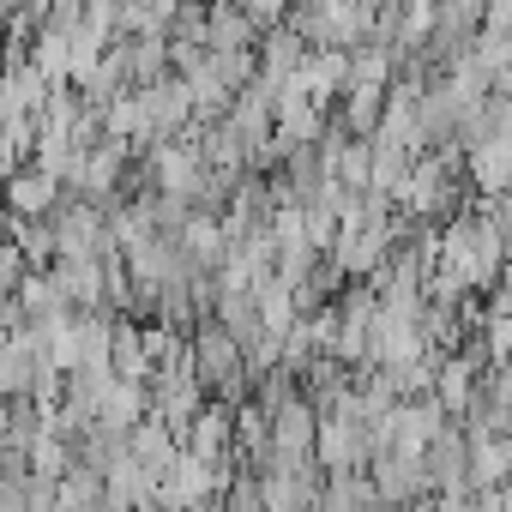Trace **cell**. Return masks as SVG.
Returning <instances> with one entry per match:
<instances>
[{"label":"cell","instance_id":"obj_3","mask_svg":"<svg viewBox=\"0 0 512 512\" xmlns=\"http://www.w3.org/2000/svg\"><path fill=\"white\" fill-rule=\"evenodd\" d=\"M61 193H67V187H61L43 163H31V157H19L7 175H0V205H7L13 217H43Z\"/></svg>","mask_w":512,"mask_h":512},{"label":"cell","instance_id":"obj_2","mask_svg":"<svg viewBox=\"0 0 512 512\" xmlns=\"http://www.w3.org/2000/svg\"><path fill=\"white\" fill-rule=\"evenodd\" d=\"M133 103H139V121H145V139H175L187 121H193V97H187V85L169 73V79H157V85H139L133 91Z\"/></svg>","mask_w":512,"mask_h":512},{"label":"cell","instance_id":"obj_7","mask_svg":"<svg viewBox=\"0 0 512 512\" xmlns=\"http://www.w3.org/2000/svg\"><path fill=\"white\" fill-rule=\"evenodd\" d=\"M241 13H247L253 25H260V31H266V25H278V19L290 13V0H241Z\"/></svg>","mask_w":512,"mask_h":512},{"label":"cell","instance_id":"obj_1","mask_svg":"<svg viewBox=\"0 0 512 512\" xmlns=\"http://www.w3.org/2000/svg\"><path fill=\"white\" fill-rule=\"evenodd\" d=\"M187 368H193V380L205 386V398H223V404L247 398L241 344H235L211 314H205V320H193V332H187Z\"/></svg>","mask_w":512,"mask_h":512},{"label":"cell","instance_id":"obj_5","mask_svg":"<svg viewBox=\"0 0 512 512\" xmlns=\"http://www.w3.org/2000/svg\"><path fill=\"white\" fill-rule=\"evenodd\" d=\"M260 25L241 13V0H205V49H253Z\"/></svg>","mask_w":512,"mask_h":512},{"label":"cell","instance_id":"obj_6","mask_svg":"<svg viewBox=\"0 0 512 512\" xmlns=\"http://www.w3.org/2000/svg\"><path fill=\"white\" fill-rule=\"evenodd\" d=\"M7 241L19 247V260H25V266H49V260H55V235H49V217H13Z\"/></svg>","mask_w":512,"mask_h":512},{"label":"cell","instance_id":"obj_4","mask_svg":"<svg viewBox=\"0 0 512 512\" xmlns=\"http://www.w3.org/2000/svg\"><path fill=\"white\" fill-rule=\"evenodd\" d=\"M151 494H157V470L139 464L133 452H121L103 470V506H151Z\"/></svg>","mask_w":512,"mask_h":512}]
</instances>
